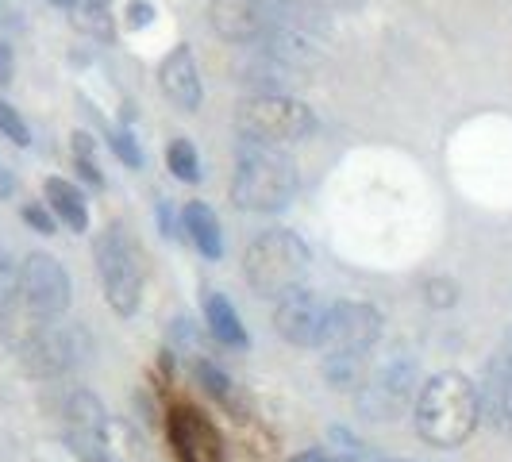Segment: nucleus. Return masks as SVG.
Here are the masks:
<instances>
[{
    "label": "nucleus",
    "instance_id": "obj_1",
    "mask_svg": "<svg viewBox=\"0 0 512 462\" xmlns=\"http://www.w3.org/2000/svg\"><path fill=\"white\" fill-rule=\"evenodd\" d=\"M482 424V405H478V385L459 370H443L428 378L416 393V432L432 447H462Z\"/></svg>",
    "mask_w": 512,
    "mask_h": 462
},
{
    "label": "nucleus",
    "instance_id": "obj_2",
    "mask_svg": "<svg viewBox=\"0 0 512 462\" xmlns=\"http://www.w3.org/2000/svg\"><path fill=\"white\" fill-rule=\"evenodd\" d=\"M297 193V166L278 147L247 143L235 158V178H231V201L247 212H278Z\"/></svg>",
    "mask_w": 512,
    "mask_h": 462
},
{
    "label": "nucleus",
    "instance_id": "obj_3",
    "mask_svg": "<svg viewBox=\"0 0 512 462\" xmlns=\"http://www.w3.org/2000/svg\"><path fill=\"white\" fill-rule=\"evenodd\" d=\"M308 262H312V255H308L305 239L285 228H274L251 239V247L243 251V274L258 297L282 301L285 293L301 289Z\"/></svg>",
    "mask_w": 512,
    "mask_h": 462
},
{
    "label": "nucleus",
    "instance_id": "obj_4",
    "mask_svg": "<svg viewBox=\"0 0 512 462\" xmlns=\"http://www.w3.org/2000/svg\"><path fill=\"white\" fill-rule=\"evenodd\" d=\"M312 108L297 97L285 93H255L235 108V128L247 143H262V147H278V143H293L305 139L312 131Z\"/></svg>",
    "mask_w": 512,
    "mask_h": 462
},
{
    "label": "nucleus",
    "instance_id": "obj_5",
    "mask_svg": "<svg viewBox=\"0 0 512 462\" xmlns=\"http://www.w3.org/2000/svg\"><path fill=\"white\" fill-rule=\"evenodd\" d=\"M416 393H420V362L405 347H397L385 362L370 366L355 401L366 420H397L416 401Z\"/></svg>",
    "mask_w": 512,
    "mask_h": 462
},
{
    "label": "nucleus",
    "instance_id": "obj_6",
    "mask_svg": "<svg viewBox=\"0 0 512 462\" xmlns=\"http://www.w3.org/2000/svg\"><path fill=\"white\" fill-rule=\"evenodd\" d=\"M97 274L104 285V301L120 316H135L143 301V258L124 228H108L97 239Z\"/></svg>",
    "mask_w": 512,
    "mask_h": 462
},
{
    "label": "nucleus",
    "instance_id": "obj_7",
    "mask_svg": "<svg viewBox=\"0 0 512 462\" xmlns=\"http://www.w3.org/2000/svg\"><path fill=\"white\" fill-rule=\"evenodd\" d=\"M382 335V312L366 301H335L324 312L320 351L324 355H370Z\"/></svg>",
    "mask_w": 512,
    "mask_h": 462
},
{
    "label": "nucleus",
    "instance_id": "obj_8",
    "mask_svg": "<svg viewBox=\"0 0 512 462\" xmlns=\"http://www.w3.org/2000/svg\"><path fill=\"white\" fill-rule=\"evenodd\" d=\"M16 293L31 312H39L43 320H58L70 308V274L54 255H27L16 270Z\"/></svg>",
    "mask_w": 512,
    "mask_h": 462
},
{
    "label": "nucleus",
    "instance_id": "obj_9",
    "mask_svg": "<svg viewBox=\"0 0 512 462\" xmlns=\"http://www.w3.org/2000/svg\"><path fill=\"white\" fill-rule=\"evenodd\" d=\"M85 355H89V335L74 328V324H51L20 355V362H24L27 374H35V378H58V374L81 366Z\"/></svg>",
    "mask_w": 512,
    "mask_h": 462
},
{
    "label": "nucleus",
    "instance_id": "obj_10",
    "mask_svg": "<svg viewBox=\"0 0 512 462\" xmlns=\"http://www.w3.org/2000/svg\"><path fill=\"white\" fill-rule=\"evenodd\" d=\"M66 436L81 462L108 459V451H104L108 447V412L89 389H77L66 405Z\"/></svg>",
    "mask_w": 512,
    "mask_h": 462
},
{
    "label": "nucleus",
    "instance_id": "obj_11",
    "mask_svg": "<svg viewBox=\"0 0 512 462\" xmlns=\"http://www.w3.org/2000/svg\"><path fill=\"white\" fill-rule=\"evenodd\" d=\"M324 312H328V305L312 289L301 285V289L285 293L282 301H278V308H274V328L293 347H316L320 343V328H324Z\"/></svg>",
    "mask_w": 512,
    "mask_h": 462
},
{
    "label": "nucleus",
    "instance_id": "obj_12",
    "mask_svg": "<svg viewBox=\"0 0 512 462\" xmlns=\"http://www.w3.org/2000/svg\"><path fill=\"white\" fill-rule=\"evenodd\" d=\"M208 24L224 43H258L270 27L266 0H212Z\"/></svg>",
    "mask_w": 512,
    "mask_h": 462
},
{
    "label": "nucleus",
    "instance_id": "obj_13",
    "mask_svg": "<svg viewBox=\"0 0 512 462\" xmlns=\"http://www.w3.org/2000/svg\"><path fill=\"white\" fill-rule=\"evenodd\" d=\"M158 85H162V93L178 104L181 112H197L201 108V70H197V58H193L189 43H178L174 51L162 58Z\"/></svg>",
    "mask_w": 512,
    "mask_h": 462
},
{
    "label": "nucleus",
    "instance_id": "obj_14",
    "mask_svg": "<svg viewBox=\"0 0 512 462\" xmlns=\"http://www.w3.org/2000/svg\"><path fill=\"white\" fill-rule=\"evenodd\" d=\"M170 439L181 462H224L220 439L193 409H178L170 420Z\"/></svg>",
    "mask_w": 512,
    "mask_h": 462
},
{
    "label": "nucleus",
    "instance_id": "obj_15",
    "mask_svg": "<svg viewBox=\"0 0 512 462\" xmlns=\"http://www.w3.org/2000/svg\"><path fill=\"white\" fill-rule=\"evenodd\" d=\"M478 405H482V420L489 428L512 439V374L493 355H489L486 374H482Z\"/></svg>",
    "mask_w": 512,
    "mask_h": 462
},
{
    "label": "nucleus",
    "instance_id": "obj_16",
    "mask_svg": "<svg viewBox=\"0 0 512 462\" xmlns=\"http://www.w3.org/2000/svg\"><path fill=\"white\" fill-rule=\"evenodd\" d=\"M43 193H47V205L51 212L66 224L70 231H85L89 228V208H85V193L77 189L74 181L66 178H47L43 185Z\"/></svg>",
    "mask_w": 512,
    "mask_h": 462
},
{
    "label": "nucleus",
    "instance_id": "obj_17",
    "mask_svg": "<svg viewBox=\"0 0 512 462\" xmlns=\"http://www.w3.org/2000/svg\"><path fill=\"white\" fill-rule=\"evenodd\" d=\"M205 324L220 343L239 347V351L251 347V335H247L243 320H239V312L231 308V301L224 297V293H205Z\"/></svg>",
    "mask_w": 512,
    "mask_h": 462
},
{
    "label": "nucleus",
    "instance_id": "obj_18",
    "mask_svg": "<svg viewBox=\"0 0 512 462\" xmlns=\"http://www.w3.org/2000/svg\"><path fill=\"white\" fill-rule=\"evenodd\" d=\"M181 224L189 231V239H193V247L201 251L205 258H220L224 255V239H220V220H216V212L205 205V201H189L185 212H181Z\"/></svg>",
    "mask_w": 512,
    "mask_h": 462
},
{
    "label": "nucleus",
    "instance_id": "obj_19",
    "mask_svg": "<svg viewBox=\"0 0 512 462\" xmlns=\"http://www.w3.org/2000/svg\"><path fill=\"white\" fill-rule=\"evenodd\" d=\"M370 374V355H324V378L339 393H359Z\"/></svg>",
    "mask_w": 512,
    "mask_h": 462
},
{
    "label": "nucleus",
    "instance_id": "obj_20",
    "mask_svg": "<svg viewBox=\"0 0 512 462\" xmlns=\"http://www.w3.org/2000/svg\"><path fill=\"white\" fill-rule=\"evenodd\" d=\"M74 27L93 35V39H112V8H108V0H77Z\"/></svg>",
    "mask_w": 512,
    "mask_h": 462
},
{
    "label": "nucleus",
    "instance_id": "obj_21",
    "mask_svg": "<svg viewBox=\"0 0 512 462\" xmlns=\"http://www.w3.org/2000/svg\"><path fill=\"white\" fill-rule=\"evenodd\" d=\"M166 166H170V174L181 181H201V158H197V147L185 139V135H178L170 147H166Z\"/></svg>",
    "mask_w": 512,
    "mask_h": 462
},
{
    "label": "nucleus",
    "instance_id": "obj_22",
    "mask_svg": "<svg viewBox=\"0 0 512 462\" xmlns=\"http://www.w3.org/2000/svg\"><path fill=\"white\" fill-rule=\"evenodd\" d=\"M193 374H197V382L205 385L208 397H216L220 405H228V409H235V385H231V378L216 366L212 359H197L193 362Z\"/></svg>",
    "mask_w": 512,
    "mask_h": 462
},
{
    "label": "nucleus",
    "instance_id": "obj_23",
    "mask_svg": "<svg viewBox=\"0 0 512 462\" xmlns=\"http://www.w3.org/2000/svg\"><path fill=\"white\" fill-rule=\"evenodd\" d=\"M0 135L12 139L16 147H27V143H31V131H27V124L20 120V112L8 101H0Z\"/></svg>",
    "mask_w": 512,
    "mask_h": 462
},
{
    "label": "nucleus",
    "instance_id": "obj_24",
    "mask_svg": "<svg viewBox=\"0 0 512 462\" xmlns=\"http://www.w3.org/2000/svg\"><path fill=\"white\" fill-rule=\"evenodd\" d=\"M424 301L432 308H451L459 301V285L451 282V278H428L424 282Z\"/></svg>",
    "mask_w": 512,
    "mask_h": 462
},
{
    "label": "nucleus",
    "instance_id": "obj_25",
    "mask_svg": "<svg viewBox=\"0 0 512 462\" xmlns=\"http://www.w3.org/2000/svg\"><path fill=\"white\" fill-rule=\"evenodd\" d=\"M112 151L120 154L124 166H143V151L135 147V139H131L128 131H116V135H112Z\"/></svg>",
    "mask_w": 512,
    "mask_h": 462
},
{
    "label": "nucleus",
    "instance_id": "obj_26",
    "mask_svg": "<svg viewBox=\"0 0 512 462\" xmlns=\"http://www.w3.org/2000/svg\"><path fill=\"white\" fill-rule=\"evenodd\" d=\"M24 220H27V224H31L35 231H39V235H51V231H54L51 212H47V208H39V205H27V208H24Z\"/></svg>",
    "mask_w": 512,
    "mask_h": 462
},
{
    "label": "nucleus",
    "instance_id": "obj_27",
    "mask_svg": "<svg viewBox=\"0 0 512 462\" xmlns=\"http://www.w3.org/2000/svg\"><path fill=\"white\" fill-rule=\"evenodd\" d=\"M493 359L501 362V366H505V370H509L512 374V328L505 335H501V343H497V351H493Z\"/></svg>",
    "mask_w": 512,
    "mask_h": 462
},
{
    "label": "nucleus",
    "instance_id": "obj_28",
    "mask_svg": "<svg viewBox=\"0 0 512 462\" xmlns=\"http://www.w3.org/2000/svg\"><path fill=\"white\" fill-rule=\"evenodd\" d=\"M151 16H154V8L151 4H131V27H139V24H151Z\"/></svg>",
    "mask_w": 512,
    "mask_h": 462
},
{
    "label": "nucleus",
    "instance_id": "obj_29",
    "mask_svg": "<svg viewBox=\"0 0 512 462\" xmlns=\"http://www.w3.org/2000/svg\"><path fill=\"white\" fill-rule=\"evenodd\" d=\"M12 66H16V62H12V51L0 43V85H8V81H12Z\"/></svg>",
    "mask_w": 512,
    "mask_h": 462
},
{
    "label": "nucleus",
    "instance_id": "obj_30",
    "mask_svg": "<svg viewBox=\"0 0 512 462\" xmlns=\"http://www.w3.org/2000/svg\"><path fill=\"white\" fill-rule=\"evenodd\" d=\"M289 462H335L328 451H320V447H312V451H301V455H293Z\"/></svg>",
    "mask_w": 512,
    "mask_h": 462
},
{
    "label": "nucleus",
    "instance_id": "obj_31",
    "mask_svg": "<svg viewBox=\"0 0 512 462\" xmlns=\"http://www.w3.org/2000/svg\"><path fill=\"white\" fill-rule=\"evenodd\" d=\"M12 193V178L8 174H0V197H8Z\"/></svg>",
    "mask_w": 512,
    "mask_h": 462
},
{
    "label": "nucleus",
    "instance_id": "obj_32",
    "mask_svg": "<svg viewBox=\"0 0 512 462\" xmlns=\"http://www.w3.org/2000/svg\"><path fill=\"white\" fill-rule=\"evenodd\" d=\"M51 4H62V8H74L77 0H51Z\"/></svg>",
    "mask_w": 512,
    "mask_h": 462
},
{
    "label": "nucleus",
    "instance_id": "obj_33",
    "mask_svg": "<svg viewBox=\"0 0 512 462\" xmlns=\"http://www.w3.org/2000/svg\"><path fill=\"white\" fill-rule=\"evenodd\" d=\"M270 4H308V0H270Z\"/></svg>",
    "mask_w": 512,
    "mask_h": 462
},
{
    "label": "nucleus",
    "instance_id": "obj_34",
    "mask_svg": "<svg viewBox=\"0 0 512 462\" xmlns=\"http://www.w3.org/2000/svg\"><path fill=\"white\" fill-rule=\"evenodd\" d=\"M393 462H397V459H393Z\"/></svg>",
    "mask_w": 512,
    "mask_h": 462
}]
</instances>
